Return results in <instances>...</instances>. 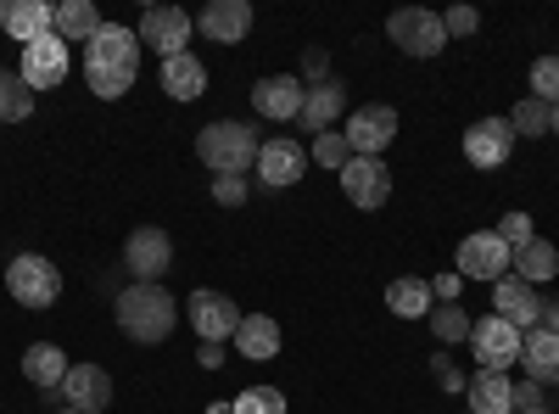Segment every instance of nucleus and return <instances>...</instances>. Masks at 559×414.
Instances as JSON below:
<instances>
[{
    "label": "nucleus",
    "instance_id": "obj_1",
    "mask_svg": "<svg viewBox=\"0 0 559 414\" xmlns=\"http://www.w3.org/2000/svg\"><path fill=\"white\" fill-rule=\"evenodd\" d=\"M84 79L102 102L129 96L134 79H140V34L123 28V23H102L96 39L84 45Z\"/></svg>",
    "mask_w": 559,
    "mask_h": 414
},
{
    "label": "nucleus",
    "instance_id": "obj_2",
    "mask_svg": "<svg viewBox=\"0 0 559 414\" xmlns=\"http://www.w3.org/2000/svg\"><path fill=\"white\" fill-rule=\"evenodd\" d=\"M112 314H118V331L129 336V342H140V347H157V342H168L174 336V326H179V303L152 281H134V286H123L118 297H112Z\"/></svg>",
    "mask_w": 559,
    "mask_h": 414
},
{
    "label": "nucleus",
    "instance_id": "obj_3",
    "mask_svg": "<svg viewBox=\"0 0 559 414\" xmlns=\"http://www.w3.org/2000/svg\"><path fill=\"white\" fill-rule=\"evenodd\" d=\"M258 152H263L258 129L252 123H236V118H218V123H207L197 134V157L213 174H247V168H258Z\"/></svg>",
    "mask_w": 559,
    "mask_h": 414
},
{
    "label": "nucleus",
    "instance_id": "obj_4",
    "mask_svg": "<svg viewBox=\"0 0 559 414\" xmlns=\"http://www.w3.org/2000/svg\"><path fill=\"white\" fill-rule=\"evenodd\" d=\"M7 292H12V303L45 314V308H57V297H62V269L51 258H39V252H17L7 263Z\"/></svg>",
    "mask_w": 559,
    "mask_h": 414
},
{
    "label": "nucleus",
    "instance_id": "obj_5",
    "mask_svg": "<svg viewBox=\"0 0 559 414\" xmlns=\"http://www.w3.org/2000/svg\"><path fill=\"white\" fill-rule=\"evenodd\" d=\"M386 34H392L397 51H408V57H419V62H431V57L442 51V45H448L442 17H437V12H419V7L392 12V17H386Z\"/></svg>",
    "mask_w": 559,
    "mask_h": 414
},
{
    "label": "nucleus",
    "instance_id": "obj_6",
    "mask_svg": "<svg viewBox=\"0 0 559 414\" xmlns=\"http://www.w3.org/2000/svg\"><path fill=\"white\" fill-rule=\"evenodd\" d=\"M509 269H515V252L498 241V229H476V236H464V241H459V274H464V281H487V286H498Z\"/></svg>",
    "mask_w": 559,
    "mask_h": 414
},
{
    "label": "nucleus",
    "instance_id": "obj_7",
    "mask_svg": "<svg viewBox=\"0 0 559 414\" xmlns=\"http://www.w3.org/2000/svg\"><path fill=\"white\" fill-rule=\"evenodd\" d=\"M471 347H476L481 370H498V376H509V364H521V331L498 314H487V319L471 326Z\"/></svg>",
    "mask_w": 559,
    "mask_h": 414
},
{
    "label": "nucleus",
    "instance_id": "obj_8",
    "mask_svg": "<svg viewBox=\"0 0 559 414\" xmlns=\"http://www.w3.org/2000/svg\"><path fill=\"white\" fill-rule=\"evenodd\" d=\"M168 263H174V241H168V229H157V224H140L134 236L123 241V269L134 274V281H163L168 274Z\"/></svg>",
    "mask_w": 559,
    "mask_h": 414
},
{
    "label": "nucleus",
    "instance_id": "obj_9",
    "mask_svg": "<svg viewBox=\"0 0 559 414\" xmlns=\"http://www.w3.org/2000/svg\"><path fill=\"white\" fill-rule=\"evenodd\" d=\"M347 146H353V157H381L392 141H397V113L392 107H381V102H369V107H358V113H347Z\"/></svg>",
    "mask_w": 559,
    "mask_h": 414
},
{
    "label": "nucleus",
    "instance_id": "obj_10",
    "mask_svg": "<svg viewBox=\"0 0 559 414\" xmlns=\"http://www.w3.org/2000/svg\"><path fill=\"white\" fill-rule=\"evenodd\" d=\"M140 45L146 51H157L163 62L179 57L185 45H191V12H179V7H146V17H140Z\"/></svg>",
    "mask_w": 559,
    "mask_h": 414
},
{
    "label": "nucleus",
    "instance_id": "obj_11",
    "mask_svg": "<svg viewBox=\"0 0 559 414\" xmlns=\"http://www.w3.org/2000/svg\"><path fill=\"white\" fill-rule=\"evenodd\" d=\"M342 191H347L353 208L376 213V208H386V197H392V168H386L381 157H353V163L342 168Z\"/></svg>",
    "mask_w": 559,
    "mask_h": 414
},
{
    "label": "nucleus",
    "instance_id": "obj_12",
    "mask_svg": "<svg viewBox=\"0 0 559 414\" xmlns=\"http://www.w3.org/2000/svg\"><path fill=\"white\" fill-rule=\"evenodd\" d=\"M28 90H57L68 79V39L62 34H45L34 45H23V62H17Z\"/></svg>",
    "mask_w": 559,
    "mask_h": 414
},
{
    "label": "nucleus",
    "instance_id": "obj_13",
    "mask_svg": "<svg viewBox=\"0 0 559 414\" xmlns=\"http://www.w3.org/2000/svg\"><path fill=\"white\" fill-rule=\"evenodd\" d=\"M302 168H308V146L302 141H292V134L263 141V152H258V179H263V186L286 191V186H297V179H302Z\"/></svg>",
    "mask_w": 559,
    "mask_h": 414
},
{
    "label": "nucleus",
    "instance_id": "obj_14",
    "mask_svg": "<svg viewBox=\"0 0 559 414\" xmlns=\"http://www.w3.org/2000/svg\"><path fill=\"white\" fill-rule=\"evenodd\" d=\"M492 314L509 319V326L526 336L532 326H543V297H537V286L521 281V274H503V281L492 286Z\"/></svg>",
    "mask_w": 559,
    "mask_h": 414
},
{
    "label": "nucleus",
    "instance_id": "obj_15",
    "mask_svg": "<svg viewBox=\"0 0 559 414\" xmlns=\"http://www.w3.org/2000/svg\"><path fill=\"white\" fill-rule=\"evenodd\" d=\"M509 152H515V129H509V118H481L464 129V157H471L476 168H503Z\"/></svg>",
    "mask_w": 559,
    "mask_h": 414
},
{
    "label": "nucleus",
    "instance_id": "obj_16",
    "mask_svg": "<svg viewBox=\"0 0 559 414\" xmlns=\"http://www.w3.org/2000/svg\"><path fill=\"white\" fill-rule=\"evenodd\" d=\"M302 96H308V84L297 73H280V79H258L252 84V107L258 118H274V123H286L302 113Z\"/></svg>",
    "mask_w": 559,
    "mask_h": 414
},
{
    "label": "nucleus",
    "instance_id": "obj_17",
    "mask_svg": "<svg viewBox=\"0 0 559 414\" xmlns=\"http://www.w3.org/2000/svg\"><path fill=\"white\" fill-rule=\"evenodd\" d=\"M191 326H197L202 342H224V336H236L241 308L229 303L224 292H191Z\"/></svg>",
    "mask_w": 559,
    "mask_h": 414
},
{
    "label": "nucleus",
    "instance_id": "obj_18",
    "mask_svg": "<svg viewBox=\"0 0 559 414\" xmlns=\"http://www.w3.org/2000/svg\"><path fill=\"white\" fill-rule=\"evenodd\" d=\"M0 23H7V34L17 45H34L45 34H57V7L51 0H7V7H0Z\"/></svg>",
    "mask_w": 559,
    "mask_h": 414
},
{
    "label": "nucleus",
    "instance_id": "obj_19",
    "mask_svg": "<svg viewBox=\"0 0 559 414\" xmlns=\"http://www.w3.org/2000/svg\"><path fill=\"white\" fill-rule=\"evenodd\" d=\"M62 403H73L84 414H102L112 403V376L102 370V364H73L68 381H62Z\"/></svg>",
    "mask_w": 559,
    "mask_h": 414
},
{
    "label": "nucleus",
    "instance_id": "obj_20",
    "mask_svg": "<svg viewBox=\"0 0 559 414\" xmlns=\"http://www.w3.org/2000/svg\"><path fill=\"white\" fill-rule=\"evenodd\" d=\"M342 113H347V84H342V79H324V84H308L297 123H302L308 134H324V129H331Z\"/></svg>",
    "mask_w": 559,
    "mask_h": 414
},
{
    "label": "nucleus",
    "instance_id": "obj_21",
    "mask_svg": "<svg viewBox=\"0 0 559 414\" xmlns=\"http://www.w3.org/2000/svg\"><path fill=\"white\" fill-rule=\"evenodd\" d=\"M197 28L207 39H218V45H241L252 34V7L247 0H213V7L197 17Z\"/></svg>",
    "mask_w": 559,
    "mask_h": 414
},
{
    "label": "nucleus",
    "instance_id": "obj_22",
    "mask_svg": "<svg viewBox=\"0 0 559 414\" xmlns=\"http://www.w3.org/2000/svg\"><path fill=\"white\" fill-rule=\"evenodd\" d=\"M521 364H526V381H537L543 392L559 381V336L554 331H543V326H532L526 336H521Z\"/></svg>",
    "mask_w": 559,
    "mask_h": 414
},
{
    "label": "nucleus",
    "instance_id": "obj_23",
    "mask_svg": "<svg viewBox=\"0 0 559 414\" xmlns=\"http://www.w3.org/2000/svg\"><path fill=\"white\" fill-rule=\"evenodd\" d=\"M464 398H471V414H515V381L498 370H476Z\"/></svg>",
    "mask_w": 559,
    "mask_h": 414
},
{
    "label": "nucleus",
    "instance_id": "obj_24",
    "mask_svg": "<svg viewBox=\"0 0 559 414\" xmlns=\"http://www.w3.org/2000/svg\"><path fill=\"white\" fill-rule=\"evenodd\" d=\"M236 353L252 358V364L280 358V326H274L269 314H241V326H236Z\"/></svg>",
    "mask_w": 559,
    "mask_h": 414
},
{
    "label": "nucleus",
    "instance_id": "obj_25",
    "mask_svg": "<svg viewBox=\"0 0 559 414\" xmlns=\"http://www.w3.org/2000/svg\"><path fill=\"white\" fill-rule=\"evenodd\" d=\"M68 370H73V364H68V353H62L57 342H34V347L23 353V376H28L34 387H45V392H57V387L68 381Z\"/></svg>",
    "mask_w": 559,
    "mask_h": 414
},
{
    "label": "nucleus",
    "instance_id": "obj_26",
    "mask_svg": "<svg viewBox=\"0 0 559 414\" xmlns=\"http://www.w3.org/2000/svg\"><path fill=\"white\" fill-rule=\"evenodd\" d=\"M163 90L174 102H197V96H207V68L191 51H179V57L163 62Z\"/></svg>",
    "mask_w": 559,
    "mask_h": 414
},
{
    "label": "nucleus",
    "instance_id": "obj_27",
    "mask_svg": "<svg viewBox=\"0 0 559 414\" xmlns=\"http://www.w3.org/2000/svg\"><path fill=\"white\" fill-rule=\"evenodd\" d=\"M431 281H419V274H403V281H392L386 286V308L397 314V319H431Z\"/></svg>",
    "mask_w": 559,
    "mask_h": 414
},
{
    "label": "nucleus",
    "instance_id": "obj_28",
    "mask_svg": "<svg viewBox=\"0 0 559 414\" xmlns=\"http://www.w3.org/2000/svg\"><path fill=\"white\" fill-rule=\"evenodd\" d=\"M509 274H521L526 286H543V281H554V274H559V252L537 236V241H526V247L515 252V269H509Z\"/></svg>",
    "mask_w": 559,
    "mask_h": 414
},
{
    "label": "nucleus",
    "instance_id": "obj_29",
    "mask_svg": "<svg viewBox=\"0 0 559 414\" xmlns=\"http://www.w3.org/2000/svg\"><path fill=\"white\" fill-rule=\"evenodd\" d=\"M34 113V90L23 84V73L0 68V123H23Z\"/></svg>",
    "mask_w": 559,
    "mask_h": 414
},
{
    "label": "nucleus",
    "instance_id": "obj_30",
    "mask_svg": "<svg viewBox=\"0 0 559 414\" xmlns=\"http://www.w3.org/2000/svg\"><path fill=\"white\" fill-rule=\"evenodd\" d=\"M96 28H102V17H96V7H90V0H62L57 7V34L62 39H96Z\"/></svg>",
    "mask_w": 559,
    "mask_h": 414
},
{
    "label": "nucleus",
    "instance_id": "obj_31",
    "mask_svg": "<svg viewBox=\"0 0 559 414\" xmlns=\"http://www.w3.org/2000/svg\"><path fill=\"white\" fill-rule=\"evenodd\" d=\"M471 326H476V319L464 314L459 303H437V308H431V336H437L442 347H459V342H471Z\"/></svg>",
    "mask_w": 559,
    "mask_h": 414
},
{
    "label": "nucleus",
    "instance_id": "obj_32",
    "mask_svg": "<svg viewBox=\"0 0 559 414\" xmlns=\"http://www.w3.org/2000/svg\"><path fill=\"white\" fill-rule=\"evenodd\" d=\"M308 157L319 163V168H347L353 163V146H347V134H336V129H324V134H313V146H308Z\"/></svg>",
    "mask_w": 559,
    "mask_h": 414
},
{
    "label": "nucleus",
    "instance_id": "obj_33",
    "mask_svg": "<svg viewBox=\"0 0 559 414\" xmlns=\"http://www.w3.org/2000/svg\"><path fill=\"white\" fill-rule=\"evenodd\" d=\"M509 129H515V141H521V134H532V141H537V134H548V102L526 96L515 113H509Z\"/></svg>",
    "mask_w": 559,
    "mask_h": 414
},
{
    "label": "nucleus",
    "instance_id": "obj_34",
    "mask_svg": "<svg viewBox=\"0 0 559 414\" xmlns=\"http://www.w3.org/2000/svg\"><path fill=\"white\" fill-rule=\"evenodd\" d=\"M229 409L236 414H286V398H280V387H247Z\"/></svg>",
    "mask_w": 559,
    "mask_h": 414
},
{
    "label": "nucleus",
    "instance_id": "obj_35",
    "mask_svg": "<svg viewBox=\"0 0 559 414\" xmlns=\"http://www.w3.org/2000/svg\"><path fill=\"white\" fill-rule=\"evenodd\" d=\"M532 96L548 102V107L559 102V57H537L532 62Z\"/></svg>",
    "mask_w": 559,
    "mask_h": 414
},
{
    "label": "nucleus",
    "instance_id": "obj_36",
    "mask_svg": "<svg viewBox=\"0 0 559 414\" xmlns=\"http://www.w3.org/2000/svg\"><path fill=\"white\" fill-rule=\"evenodd\" d=\"M498 241H503L509 252H521L526 241H537V229H532V213H503V224H498Z\"/></svg>",
    "mask_w": 559,
    "mask_h": 414
},
{
    "label": "nucleus",
    "instance_id": "obj_37",
    "mask_svg": "<svg viewBox=\"0 0 559 414\" xmlns=\"http://www.w3.org/2000/svg\"><path fill=\"white\" fill-rule=\"evenodd\" d=\"M247 191H252L247 174H218V179H213V202H218V208H241Z\"/></svg>",
    "mask_w": 559,
    "mask_h": 414
},
{
    "label": "nucleus",
    "instance_id": "obj_38",
    "mask_svg": "<svg viewBox=\"0 0 559 414\" xmlns=\"http://www.w3.org/2000/svg\"><path fill=\"white\" fill-rule=\"evenodd\" d=\"M442 28H448V39H464V34L481 28V12L476 7H453V12H442Z\"/></svg>",
    "mask_w": 559,
    "mask_h": 414
},
{
    "label": "nucleus",
    "instance_id": "obj_39",
    "mask_svg": "<svg viewBox=\"0 0 559 414\" xmlns=\"http://www.w3.org/2000/svg\"><path fill=\"white\" fill-rule=\"evenodd\" d=\"M431 376H437V387H442V392H464V387H471V376H464L448 353H442V358H431Z\"/></svg>",
    "mask_w": 559,
    "mask_h": 414
},
{
    "label": "nucleus",
    "instance_id": "obj_40",
    "mask_svg": "<svg viewBox=\"0 0 559 414\" xmlns=\"http://www.w3.org/2000/svg\"><path fill=\"white\" fill-rule=\"evenodd\" d=\"M302 79H313V84H324V79H331V57H324L319 45H313V51L302 57Z\"/></svg>",
    "mask_w": 559,
    "mask_h": 414
},
{
    "label": "nucleus",
    "instance_id": "obj_41",
    "mask_svg": "<svg viewBox=\"0 0 559 414\" xmlns=\"http://www.w3.org/2000/svg\"><path fill=\"white\" fill-rule=\"evenodd\" d=\"M515 409H548L537 381H515Z\"/></svg>",
    "mask_w": 559,
    "mask_h": 414
},
{
    "label": "nucleus",
    "instance_id": "obj_42",
    "mask_svg": "<svg viewBox=\"0 0 559 414\" xmlns=\"http://www.w3.org/2000/svg\"><path fill=\"white\" fill-rule=\"evenodd\" d=\"M431 297H442V303H459V269L437 274V281H431Z\"/></svg>",
    "mask_w": 559,
    "mask_h": 414
},
{
    "label": "nucleus",
    "instance_id": "obj_43",
    "mask_svg": "<svg viewBox=\"0 0 559 414\" xmlns=\"http://www.w3.org/2000/svg\"><path fill=\"white\" fill-rule=\"evenodd\" d=\"M202 370H218V364H224V342H202Z\"/></svg>",
    "mask_w": 559,
    "mask_h": 414
},
{
    "label": "nucleus",
    "instance_id": "obj_44",
    "mask_svg": "<svg viewBox=\"0 0 559 414\" xmlns=\"http://www.w3.org/2000/svg\"><path fill=\"white\" fill-rule=\"evenodd\" d=\"M543 331H554V336H559V297H554V303H543Z\"/></svg>",
    "mask_w": 559,
    "mask_h": 414
},
{
    "label": "nucleus",
    "instance_id": "obj_45",
    "mask_svg": "<svg viewBox=\"0 0 559 414\" xmlns=\"http://www.w3.org/2000/svg\"><path fill=\"white\" fill-rule=\"evenodd\" d=\"M548 134H559V102L548 107Z\"/></svg>",
    "mask_w": 559,
    "mask_h": 414
},
{
    "label": "nucleus",
    "instance_id": "obj_46",
    "mask_svg": "<svg viewBox=\"0 0 559 414\" xmlns=\"http://www.w3.org/2000/svg\"><path fill=\"white\" fill-rule=\"evenodd\" d=\"M57 414H84V409H73V403H62V409H57Z\"/></svg>",
    "mask_w": 559,
    "mask_h": 414
},
{
    "label": "nucleus",
    "instance_id": "obj_47",
    "mask_svg": "<svg viewBox=\"0 0 559 414\" xmlns=\"http://www.w3.org/2000/svg\"><path fill=\"white\" fill-rule=\"evenodd\" d=\"M515 414H548V409H515Z\"/></svg>",
    "mask_w": 559,
    "mask_h": 414
},
{
    "label": "nucleus",
    "instance_id": "obj_48",
    "mask_svg": "<svg viewBox=\"0 0 559 414\" xmlns=\"http://www.w3.org/2000/svg\"><path fill=\"white\" fill-rule=\"evenodd\" d=\"M464 414H471V409H464Z\"/></svg>",
    "mask_w": 559,
    "mask_h": 414
}]
</instances>
